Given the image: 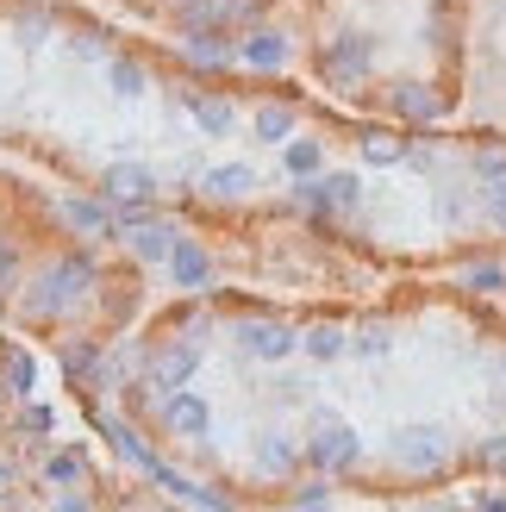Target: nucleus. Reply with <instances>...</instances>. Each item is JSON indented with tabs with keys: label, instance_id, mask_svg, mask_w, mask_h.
<instances>
[{
	"label": "nucleus",
	"instance_id": "1a4fd4ad",
	"mask_svg": "<svg viewBox=\"0 0 506 512\" xmlns=\"http://www.w3.org/2000/svg\"><path fill=\"white\" fill-rule=\"evenodd\" d=\"M88 281H94V263H88L82 250H75L69 263H57V269H50V281H44V300H50V306H57V300H75V294L88 288Z\"/></svg>",
	"mask_w": 506,
	"mask_h": 512
},
{
	"label": "nucleus",
	"instance_id": "f257e3e1",
	"mask_svg": "<svg viewBox=\"0 0 506 512\" xmlns=\"http://www.w3.org/2000/svg\"><path fill=\"white\" fill-rule=\"evenodd\" d=\"M369 69H375V44H369V38L344 32V38H332V44H319V75H325L332 88L369 82Z\"/></svg>",
	"mask_w": 506,
	"mask_h": 512
},
{
	"label": "nucleus",
	"instance_id": "c85d7f7f",
	"mask_svg": "<svg viewBox=\"0 0 506 512\" xmlns=\"http://www.w3.org/2000/svg\"><path fill=\"white\" fill-rule=\"evenodd\" d=\"M7 375L19 381V394H25V388H32V363H25V356H13V363H7Z\"/></svg>",
	"mask_w": 506,
	"mask_h": 512
},
{
	"label": "nucleus",
	"instance_id": "bb28decb",
	"mask_svg": "<svg viewBox=\"0 0 506 512\" xmlns=\"http://www.w3.org/2000/svg\"><path fill=\"white\" fill-rule=\"evenodd\" d=\"M488 219L506 232V182H494V188H488Z\"/></svg>",
	"mask_w": 506,
	"mask_h": 512
},
{
	"label": "nucleus",
	"instance_id": "393cba45",
	"mask_svg": "<svg viewBox=\"0 0 506 512\" xmlns=\"http://www.w3.org/2000/svg\"><path fill=\"white\" fill-rule=\"evenodd\" d=\"M50 481H82V456L57 450V456H50Z\"/></svg>",
	"mask_w": 506,
	"mask_h": 512
},
{
	"label": "nucleus",
	"instance_id": "f3484780",
	"mask_svg": "<svg viewBox=\"0 0 506 512\" xmlns=\"http://www.w3.org/2000/svg\"><path fill=\"white\" fill-rule=\"evenodd\" d=\"M107 82H113V94H119V100H138V94L150 88V75H144V63H138V57H113V63H107Z\"/></svg>",
	"mask_w": 506,
	"mask_h": 512
},
{
	"label": "nucleus",
	"instance_id": "dca6fc26",
	"mask_svg": "<svg viewBox=\"0 0 506 512\" xmlns=\"http://www.w3.org/2000/svg\"><path fill=\"white\" fill-rule=\"evenodd\" d=\"M132 250L144 256V263H169L175 232H169V225H157V219H144V225H132Z\"/></svg>",
	"mask_w": 506,
	"mask_h": 512
},
{
	"label": "nucleus",
	"instance_id": "39448f33",
	"mask_svg": "<svg viewBox=\"0 0 506 512\" xmlns=\"http://www.w3.org/2000/svg\"><path fill=\"white\" fill-rule=\"evenodd\" d=\"M182 57L194 63V69H232L238 63V38L232 32H188V44H182Z\"/></svg>",
	"mask_w": 506,
	"mask_h": 512
},
{
	"label": "nucleus",
	"instance_id": "5701e85b",
	"mask_svg": "<svg viewBox=\"0 0 506 512\" xmlns=\"http://www.w3.org/2000/svg\"><path fill=\"white\" fill-rule=\"evenodd\" d=\"M263 469H294V450H288V438H263Z\"/></svg>",
	"mask_w": 506,
	"mask_h": 512
},
{
	"label": "nucleus",
	"instance_id": "6e6552de",
	"mask_svg": "<svg viewBox=\"0 0 506 512\" xmlns=\"http://www.w3.org/2000/svg\"><path fill=\"white\" fill-rule=\"evenodd\" d=\"M169 275H175V288H207L213 256L200 250V244H188V238H175V250H169Z\"/></svg>",
	"mask_w": 506,
	"mask_h": 512
},
{
	"label": "nucleus",
	"instance_id": "6ab92c4d",
	"mask_svg": "<svg viewBox=\"0 0 506 512\" xmlns=\"http://www.w3.org/2000/svg\"><path fill=\"white\" fill-rule=\"evenodd\" d=\"M257 138L263 144H288L294 138V107H263L257 113Z\"/></svg>",
	"mask_w": 506,
	"mask_h": 512
},
{
	"label": "nucleus",
	"instance_id": "20e7f679",
	"mask_svg": "<svg viewBox=\"0 0 506 512\" xmlns=\"http://www.w3.org/2000/svg\"><path fill=\"white\" fill-rule=\"evenodd\" d=\"M300 200H307L313 213H350L363 200V182L357 175H313V182L300 188Z\"/></svg>",
	"mask_w": 506,
	"mask_h": 512
},
{
	"label": "nucleus",
	"instance_id": "aec40b11",
	"mask_svg": "<svg viewBox=\"0 0 506 512\" xmlns=\"http://www.w3.org/2000/svg\"><path fill=\"white\" fill-rule=\"evenodd\" d=\"M63 219L82 225V232H113V213H100L94 200H63Z\"/></svg>",
	"mask_w": 506,
	"mask_h": 512
},
{
	"label": "nucleus",
	"instance_id": "cd10ccee",
	"mask_svg": "<svg viewBox=\"0 0 506 512\" xmlns=\"http://www.w3.org/2000/svg\"><path fill=\"white\" fill-rule=\"evenodd\" d=\"M482 463H494V469H506V438H488V444H482Z\"/></svg>",
	"mask_w": 506,
	"mask_h": 512
},
{
	"label": "nucleus",
	"instance_id": "412c9836",
	"mask_svg": "<svg viewBox=\"0 0 506 512\" xmlns=\"http://www.w3.org/2000/svg\"><path fill=\"white\" fill-rule=\"evenodd\" d=\"M300 350H307V356H319V363H332V356L344 350V331H338V325H313V331H307V344H300Z\"/></svg>",
	"mask_w": 506,
	"mask_h": 512
},
{
	"label": "nucleus",
	"instance_id": "c756f323",
	"mask_svg": "<svg viewBox=\"0 0 506 512\" xmlns=\"http://www.w3.org/2000/svg\"><path fill=\"white\" fill-rule=\"evenodd\" d=\"M57 512H88V506H82V500H63V506H57Z\"/></svg>",
	"mask_w": 506,
	"mask_h": 512
},
{
	"label": "nucleus",
	"instance_id": "f03ea898",
	"mask_svg": "<svg viewBox=\"0 0 506 512\" xmlns=\"http://www.w3.org/2000/svg\"><path fill=\"white\" fill-rule=\"evenodd\" d=\"M288 57H294V44H288V32H275V25H250L238 38V63L257 69V75H282Z\"/></svg>",
	"mask_w": 506,
	"mask_h": 512
},
{
	"label": "nucleus",
	"instance_id": "b1692460",
	"mask_svg": "<svg viewBox=\"0 0 506 512\" xmlns=\"http://www.w3.org/2000/svg\"><path fill=\"white\" fill-rule=\"evenodd\" d=\"M357 356H388V325H363L357 331Z\"/></svg>",
	"mask_w": 506,
	"mask_h": 512
},
{
	"label": "nucleus",
	"instance_id": "4468645a",
	"mask_svg": "<svg viewBox=\"0 0 506 512\" xmlns=\"http://www.w3.org/2000/svg\"><path fill=\"white\" fill-rule=\"evenodd\" d=\"M163 419H169V431H188V438H200V431H207V400H200V394H169Z\"/></svg>",
	"mask_w": 506,
	"mask_h": 512
},
{
	"label": "nucleus",
	"instance_id": "4be33fe9",
	"mask_svg": "<svg viewBox=\"0 0 506 512\" xmlns=\"http://www.w3.org/2000/svg\"><path fill=\"white\" fill-rule=\"evenodd\" d=\"M194 363H200L194 350H169L163 363H157V375H163V381H182V375H194Z\"/></svg>",
	"mask_w": 506,
	"mask_h": 512
},
{
	"label": "nucleus",
	"instance_id": "a878e982",
	"mask_svg": "<svg viewBox=\"0 0 506 512\" xmlns=\"http://www.w3.org/2000/svg\"><path fill=\"white\" fill-rule=\"evenodd\" d=\"M63 369H75V375H88V369H94V350H88V344H75V350H63Z\"/></svg>",
	"mask_w": 506,
	"mask_h": 512
},
{
	"label": "nucleus",
	"instance_id": "7c9ffc66",
	"mask_svg": "<svg viewBox=\"0 0 506 512\" xmlns=\"http://www.w3.org/2000/svg\"><path fill=\"white\" fill-rule=\"evenodd\" d=\"M169 7H188V0H169Z\"/></svg>",
	"mask_w": 506,
	"mask_h": 512
},
{
	"label": "nucleus",
	"instance_id": "0eeeda50",
	"mask_svg": "<svg viewBox=\"0 0 506 512\" xmlns=\"http://www.w3.org/2000/svg\"><path fill=\"white\" fill-rule=\"evenodd\" d=\"M307 456L319 469H350V463H357V431H350V425H325Z\"/></svg>",
	"mask_w": 506,
	"mask_h": 512
},
{
	"label": "nucleus",
	"instance_id": "7ed1b4c3",
	"mask_svg": "<svg viewBox=\"0 0 506 512\" xmlns=\"http://www.w3.org/2000/svg\"><path fill=\"white\" fill-rule=\"evenodd\" d=\"M388 456L400 469H438L444 463V431L438 425H407L388 438Z\"/></svg>",
	"mask_w": 506,
	"mask_h": 512
},
{
	"label": "nucleus",
	"instance_id": "9d476101",
	"mask_svg": "<svg viewBox=\"0 0 506 512\" xmlns=\"http://www.w3.org/2000/svg\"><path fill=\"white\" fill-rule=\"evenodd\" d=\"M238 338H244V350H250V356H269V363L294 350V331H288V325H275V319H250Z\"/></svg>",
	"mask_w": 506,
	"mask_h": 512
},
{
	"label": "nucleus",
	"instance_id": "423d86ee",
	"mask_svg": "<svg viewBox=\"0 0 506 512\" xmlns=\"http://www.w3.org/2000/svg\"><path fill=\"white\" fill-rule=\"evenodd\" d=\"M388 107H394L400 119L425 125V119H438V113H444V94H438V88H425V82H394V88H388Z\"/></svg>",
	"mask_w": 506,
	"mask_h": 512
},
{
	"label": "nucleus",
	"instance_id": "a211bd4d",
	"mask_svg": "<svg viewBox=\"0 0 506 512\" xmlns=\"http://www.w3.org/2000/svg\"><path fill=\"white\" fill-rule=\"evenodd\" d=\"M363 163L394 169V163H407V144H400L394 132H363Z\"/></svg>",
	"mask_w": 506,
	"mask_h": 512
},
{
	"label": "nucleus",
	"instance_id": "9b49d317",
	"mask_svg": "<svg viewBox=\"0 0 506 512\" xmlns=\"http://www.w3.org/2000/svg\"><path fill=\"white\" fill-rule=\"evenodd\" d=\"M157 194V175L138 169V163H113L107 169V200H150Z\"/></svg>",
	"mask_w": 506,
	"mask_h": 512
},
{
	"label": "nucleus",
	"instance_id": "ddd939ff",
	"mask_svg": "<svg viewBox=\"0 0 506 512\" xmlns=\"http://www.w3.org/2000/svg\"><path fill=\"white\" fill-rule=\"evenodd\" d=\"M188 113H194V125H200L207 138H225V132L238 125V113L225 107V100H213V94H188Z\"/></svg>",
	"mask_w": 506,
	"mask_h": 512
},
{
	"label": "nucleus",
	"instance_id": "2eb2a0df",
	"mask_svg": "<svg viewBox=\"0 0 506 512\" xmlns=\"http://www.w3.org/2000/svg\"><path fill=\"white\" fill-rule=\"evenodd\" d=\"M250 188H257V169H244V163H225V169L207 175V194L213 200H244Z\"/></svg>",
	"mask_w": 506,
	"mask_h": 512
},
{
	"label": "nucleus",
	"instance_id": "f8f14e48",
	"mask_svg": "<svg viewBox=\"0 0 506 512\" xmlns=\"http://www.w3.org/2000/svg\"><path fill=\"white\" fill-rule=\"evenodd\" d=\"M282 169L300 175V182H313V175H325V144L319 138H288L282 144Z\"/></svg>",
	"mask_w": 506,
	"mask_h": 512
}]
</instances>
